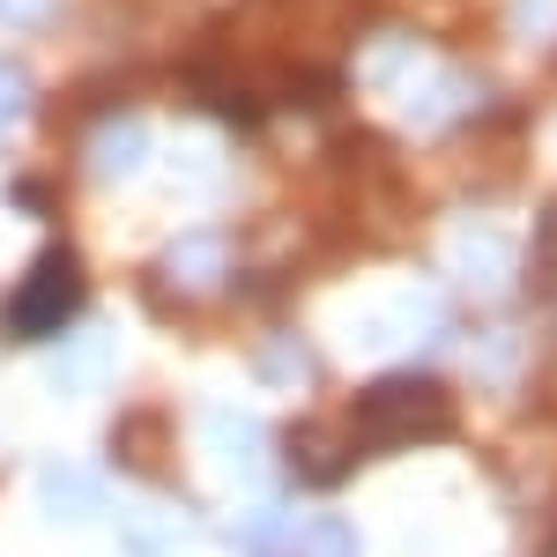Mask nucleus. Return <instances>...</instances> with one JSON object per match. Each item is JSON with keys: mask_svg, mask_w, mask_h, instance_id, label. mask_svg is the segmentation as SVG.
Wrapping results in <instances>:
<instances>
[{"mask_svg": "<svg viewBox=\"0 0 557 557\" xmlns=\"http://www.w3.org/2000/svg\"><path fill=\"white\" fill-rule=\"evenodd\" d=\"M75 312H83V260L67 253V246H52V253H38L30 283L15 290L8 327H15L23 343H45V335H60V320H75Z\"/></svg>", "mask_w": 557, "mask_h": 557, "instance_id": "2", "label": "nucleus"}, {"mask_svg": "<svg viewBox=\"0 0 557 557\" xmlns=\"http://www.w3.org/2000/svg\"><path fill=\"white\" fill-rule=\"evenodd\" d=\"M446 424H454V401L431 380H386L357 401L349 438H357L364 454H394V446H409V438H438Z\"/></svg>", "mask_w": 557, "mask_h": 557, "instance_id": "1", "label": "nucleus"}, {"mask_svg": "<svg viewBox=\"0 0 557 557\" xmlns=\"http://www.w3.org/2000/svg\"><path fill=\"white\" fill-rule=\"evenodd\" d=\"M260 364H268V372H312V357H305V349H268V357H260Z\"/></svg>", "mask_w": 557, "mask_h": 557, "instance_id": "14", "label": "nucleus"}, {"mask_svg": "<svg viewBox=\"0 0 557 557\" xmlns=\"http://www.w3.org/2000/svg\"><path fill=\"white\" fill-rule=\"evenodd\" d=\"M141 157H149V127L141 120H104V127L89 134V172L97 178H134Z\"/></svg>", "mask_w": 557, "mask_h": 557, "instance_id": "5", "label": "nucleus"}, {"mask_svg": "<svg viewBox=\"0 0 557 557\" xmlns=\"http://www.w3.org/2000/svg\"><path fill=\"white\" fill-rule=\"evenodd\" d=\"M298 550L305 557H357V528L335 513H320V520H305L298 528Z\"/></svg>", "mask_w": 557, "mask_h": 557, "instance_id": "9", "label": "nucleus"}, {"mask_svg": "<svg viewBox=\"0 0 557 557\" xmlns=\"http://www.w3.org/2000/svg\"><path fill=\"white\" fill-rule=\"evenodd\" d=\"M38 483H45V506H52L60 520H89L97 506H104V483H97L89 469H45Z\"/></svg>", "mask_w": 557, "mask_h": 557, "instance_id": "8", "label": "nucleus"}, {"mask_svg": "<svg viewBox=\"0 0 557 557\" xmlns=\"http://www.w3.org/2000/svg\"><path fill=\"white\" fill-rule=\"evenodd\" d=\"M157 275L172 283L178 298H209V290H223V275H231V238L223 231H186L172 253L157 260Z\"/></svg>", "mask_w": 557, "mask_h": 557, "instance_id": "3", "label": "nucleus"}, {"mask_svg": "<svg viewBox=\"0 0 557 557\" xmlns=\"http://www.w3.org/2000/svg\"><path fill=\"white\" fill-rule=\"evenodd\" d=\"M23 112H30V75L15 60H0V134L23 127Z\"/></svg>", "mask_w": 557, "mask_h": 557, "instance_id": "11", "label": "nucleus"}, {"mask_svg": "<svg viewBox=\"0 0 557 557\" xmlns=\"http://www.w3.org/2000/svg\"><path fill=\"white\" fill-rule=\"evenodd\" d=\"M283 535H290V513L283 506H253V513L238 520V550H253V557H268Z\"/></svg>", "mask_w": 557, "mask_h": 557, "instance_id": "10", "label": "nucleus"}, {"mask_svg": "<svg viewBox=\"0 0 557 557\" xmlns=\"http://www.w3.org/2000/svg\"><path fill=\"white\" fill-rule=\"evenodd\" d=\"M461 268H483L475 283H498V268H506V246L483 231V238H461Z\"/></svg>", "mask_w": 557, "mask_h": 557, "instance_id": "12", "label": "nucleus"}, {"mask_svg": "<svg viewBox=\"0 0 557 557\" xmlns=\"http://www.w3.org/2000/svg\"><path fill=\"white\" fill-rule=\"evenodd\" d=\"M104 364H112V335H67L60 357H52V394H83V386H97Z\"/></svg>", "mask_w": 557, "mask_h": 557, "instance_id": "7", "label": "nucleus"}, {"mask_svg": "<svg viewBox=\"0 0 557 557\" xmlns=\"http://www.w3.org/2000/svg\"><path fill=\"white\" fill-rule=\"evenodd\" d=\"M417 327H438V298H394V305H372V312H357V343L364 349H394L409 343Z\"/></svg>", "mask_w": 557, "mask_h": 557, "instance_id": "4", "label": "nucleus"}, {"mask_svg": "<svg viewBox=\"0 0 557 557\" xmlns=\"http://www.w3.org/2000/svg\"><path fill=\"white\" fill-rule=\"evenodd\" d=\"M52 15V0H0V23H15V30H30Z\"/></svg>", "mask_w": 557, "mask_h": 557, "instance_id": "13", "label": "nucleus"}, {"mask_svg": "<svg viewBox=\"0 0 557 557\" xmlns=\"http://www.w3.org/2000/svg\"><path fill=\"white\" fill-rule=\"evenodd\" d=\"M209 446H215V461L231 475H260V446H268V431L253 424V417H238V409H209Z\"/></svg>", "mask_w": 557, "mask_h": 557, "instance_id": "6", "label": "nucleus"}]
</instances>
